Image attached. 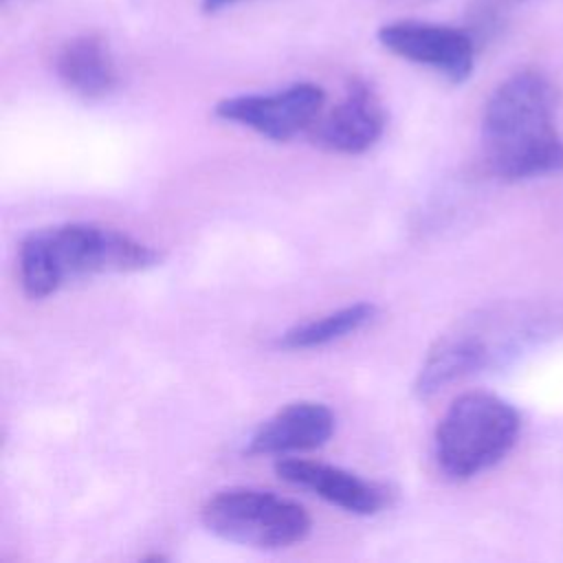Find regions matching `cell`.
I'll return each mask as SVG.
<instances>
[{"label": "cell", "instance_id": "cell-4", "mask_svg": "<svg viewBox=\"0 0 563 563\" xmlns=\"http://www.w3.org/2000/svg\"><path fill=\"white\" fill-rule=\"evenodd\" d=\"M521 418L504 398L488 391L457 396L435 427V462L451 479H471L515 446Z\"/></svg>", "mask_w": 563, "mask_h": 563}, {"label": "cell", "instance_id": "cell-6", "mask_svg": "<svg viewBox=\"0 0 563 563\" xmlns=\"http://www.w3.org/2000/svg\"><path fill=\"white\" fill-rule=\"evenodd\" d=\"M325 106V92L312 81H297L275 92H249L220 99L216 117L244 125L271 141L284 143L310 130Z\"/></svg>", "mask_w": 563, "mask_h": 563}, {"label": "cell", "instance_id": "cell-7", "mask_svg": "<svg viewBox=\"0 0 563 563\" xmlns=\"http://www.w3.org/2000/svg\"><path fill=\"white\" fill-rule=\"evenodd\" d=\"M383 48L411 62L440 73L451 84H462L471 77L475 66V40L468 31L422 22V20H394L376 33Z\"/></svg>", "mask_w": 563, "mask_h": 563}, {"label": "cell", "instance_id": "cell-10", "mask_svg": "<svg viewBox=\"0 0 563 563\" xmlns=\"http://www.w3.org/2000/svg\"><path fill=\"white\" fill-rule=\"evenodd\" d=\"M275 473L279 479L308 488L328 504L354 515H374L387 501L383 486L332 464L301 457H279L275 462Z\"/></svg>", "mask_w": 563, "mask_h": 563}, {"label": "cell", "instance_id": "cell-2", "mask_svg": "<svg viewBox=\"0 0 563 563\" xmlns=\"http://www.w3.org/2000/svg\"><path fill=\"white\" fill-rule=\"evenodd\" d=\"M161 251L92 222L42 227L24 235L18 266L29 299H44L64 284L97 273H134L161 262Z\"/></svg>", "mask_w": 563, "mask_h": 563}, {"label": "cell", "instance_id": "cell-3", "mask_svg": "<svg viewBox=\"0 0 563 563\" xmlns=\"http://www.w3.org/2000/svg\"><path fill=\"white\" fill-rule=\"evenodd\" d=\"M550 328L552 312L539 308H501L473 317L442 334L429 350L413 385L416 394L429 398L453 380L504 363Z\"/></svg>", "mask_w": 563, "mask_h": 563}, {"label": "cell", "instance_id": "cell-14", "mask_svg": "<svg viewBox=\"0 0 563 563\" xmlns=\"http://www.w3.org/2000/svg\"><path fill=\"white\" fill-rule=\"evenodd\" d=\"M4 2H7V0H4Z\"/></svg>", "mask_w": 563, "mask_h": 563}, {"label": "cell", "instance_id": "cell-13", "mask_svg": "<svg viewBox=\"0 0 563 563\" xmlns=\"http://www.w3.org/2000/svg\"><path fill=\"white\" fill-rule=\"evenodd\" d=\"M238 2H244V0H202V11L205 13H218L227 7H233Z\"/></svg>", "mask_w": 563, "mask_h": 563}, {"label": "cell", "instance_id": "cell-9", "mask_svg": "<svg viewBox=\"0 0 563 563\" xmlns=\"http://www.w3.org/2000/svg\"><path fill=\"white\" fill-rule=\"evenodd\" d=\"M334 433V413L323 402L297 400L266 418L246 440V455H290L323 446Z\"/></svg>", "mask_w": 563, "mask_h": 563}, {"label": "cell", "instance_id": "cell-8", "mask_svg": "<svg viewBox=\"0 0 563 563\" xmlns=\"http://www.w3.org/2000/svg\"><path fill=\"white\" fill-rule=\"evenodd\" d=\"M387 112L372 88L363 79H352L343 97L310 128L317 145L336 154H363L369 150L385 130Z\"/></svg>", "mask_w": 563, "mask_h": 563}, {"label": "cell", "instance_id": "cell-5", "mask_svg": "<svg viewBox=\"0 0 563 563\" xmlns=\"http://www.w3.org/2000/svg\"><path fill=\"white\" fill-rule=\"evenodd\" d=\"M200 521L218 539L257 550L290 548L312 530L303 506L257 488H227L211 495L202 504Z\"/></svg>", "mask_w": 563, "mask_h": 563}, {"label": "cell", "instance_id": "cell-12", "mask_svg": "<svg viewBox=\"0 0 563 563\" xmlns=\"http://www.w3.org/2000/svg\"><path fill=\"white\" fill-rule=\"evenodd\" d=\"M376 314V306L369 301H356L345 308H339L334 312H328L319 319H310L303 323H297L288 328L279 336V347L284 350H312L328 345L332 341H339L356 330H361L365 323H369Z\"/></svg>", "mask_w": 563, "mask_h": 563}, {"label": "cell", "instance_id": "cell-11", "mask_svg": "<svg viewBox=\"0 0 563 563\" xmlns=\"http://www.w3.org/2000/svg\"><path fill=\"white\" fill-rule=\"evenodd\" d=\"M59 81L84 99H101L119 84V70L110 44L97 33L68 37L55 55Z\"/></svg>", "mask_w": 563, "mask_h": 563}, {"label": "cell", "instance_id": "cell-1", "mask_svg": "<svg viewBox=\"0 0 563 563\" xmlns=\"http://www.w3.org/2000/svg\"><path fill=\"white\" fill-rule=\"evenodd\" d=\"M488 169L506 180L534 178L563 167V141L554 125V92L537 70H521L488 97L482 117Z\"/></svg>", "mask_w": 563, "mask_h": 563}]
</instances>
